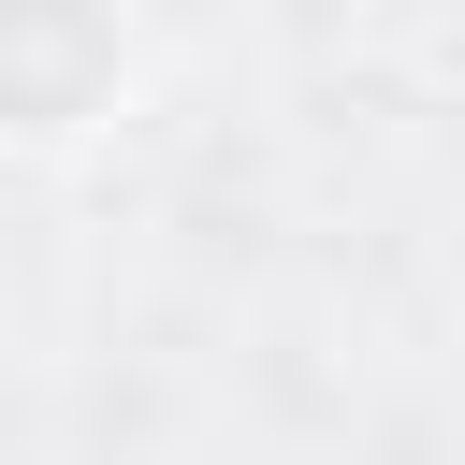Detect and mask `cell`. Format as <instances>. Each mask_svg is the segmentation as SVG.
<instances>
[{
    "label": "cell",
    "mask_w": 465,
    "mask_h": 465,
    "mask_svg": "<svg viewBox=\"0 0 465 465\" xmlns=\"http://www.w3.org/2000/svg\"><path fill=\"white\" fill-rule=\"evenodd\" d=\"M116 102H131V29H102V15L0 29V116L15 131H102Z\"/></svg>",
    "instance_id": "cell-1"
}]
</instances>
